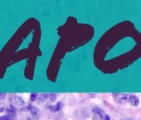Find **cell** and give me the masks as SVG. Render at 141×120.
Here are the masks:
<instances>
[{
  "label": "cell",
  "instance_id": "1",
  "mask_svg": "<svg viewBox=\"0 0 141 120\" xmlns=\"http://www.w3.org/2000/svg\"><path fill=\"white\" fill-rule=\"evenodd\" d=\"M28 110L30 111V112L32 113L33 117L36 119H39L41 117V111L35 106H33V105H29L28 106Z\"/></svg>",
  "mask_w": 141,
  "mask_h": 120
},
{
  "label": "cell",
  "instance_id": "2",
  "mask_svg": "<svg viewBox=\"0 0 141 120\" xmlns=\"http://www.w3.org/2000/svg\"><path fill=\"white\" fill-rule=\"evenodd\" d=\"M128 101L129 102V104L134 107H137L139 105V104H140V100H139V98L136 96H134V95H129V100Z\"/></svg>",
  "mask_w": 141,
  "mask_h": 120
},
{
  "label": "cell",
  "instance_id": "3",
  "mask_svg": "<svg viewBox=\"0 0 141 120\" xmlns=\"http://www.w3.org/2000/svg\"><path fill=\"white\" fill-rule=\"evenodd\" d=\"M10 101L13 104L18 105V106H20V105L23 104V100L20 97H18V96H12L10 98Z\"/></svg>",
  "mask_w": 141,
  "mask_h": 120
},
{
  "label": "cell",
  "instance_id": "4",
  "mask_svg": "<svg viewBox=\"0 0 141 120\" xmlns=\"http://www.w3.org/2000/svg\"><path fill=\"white\" fill-rule=\"evenodd\" d=\"M62 108H63V103H61V102L57 103L55 106H48V108L52 112H58Z\"/></svg>",
  "mask_w": 141,
  "mask_h": 120
},
{
  "label": "cell",
  "instance_id": "5",
  "mask_svg": "<svg viewBox=\"0 0 141 120\" xmlns=\"http://www.w3.org/2000/svg\"><path fill=\"white\" fill-rule=\"evenodd\" d=\"M92 112H93L95 114H96V115L100 116L101 118H102V117H104L105 116L104 111H103V110L101 109V108H94L93 109H92Z\"/></svg>",
  "mask_w": 141,
  "mask_h": 120
},
{
  "label": "cell",
  "instance_id": "6",
  "mask_svg": "<svg viewBox=\"0 0 141 120\" xmlns=\"http://www.w3.org/2000/svg\"><path fill=\"white\" fill-rule=\"evenodd\" d=\"M47 97H48V95L47 94H46V93H42V94L40 95V97H39V102L40 103H42V102H44L45 100H46L47 98Z\"/></svg>",
  "mask_w": 141,
  "mask_h": 120
},
{
  "label": "cell",
  "instance_id": "7",
  "mask_svg": "<svg viewBox=\"0 0 141 120\" xmlns=\"http://www.w3.org/2000/svg\"><path fill=\"white\" fill-rule=\"evenodd\" d=\"M37 93H31V96H30V100H31L32 102H34L36 99H37Z\"/></svg>",
  "mask_w": 141,
  "mask_h": 120
},
{
  "label": "cell",
  "instance_id": "8",
  "mask_svg": "<svg viewBox=\"0 0 141 120\" xmlns=\"http://www.w3.org/2000/svg\"><path fill=\"white\" fill-rule=\"evenodd\" d=\"M48 97H49L50 100L52 101V102H54L56 98V93H50V94L48 95Z\"/></svg>",
  "mask_w": 141,
  "mask_h": 120
},
{
  "label": "cell",
  "instance_id": "9",
  "mask_svg": "<svg viewBox=\"0 0 141 120\" xmlns=\"http://www.w3.org/2000/svg\"><path fill=\"white\" fill-rule=\"evenodd\" d=\"M0 120H8L7 115H3V116H0Z\"/></svg>",
  "mask_w": 141,
  "mask_h": 120
},
{
  "label": "cell",
  "instance_id": "10",
  "mask_svg": "<svg viewBox=\"0 0 141 120\" xmlns=\"http://www.w3.org/2000/svg\"><path fill=\"white\" fill-rule=\"evenodd\" d=\"M6 97V93H0V99H3Z\"/></svg>",
  "mask_w": 141,
  "mask_h": 120
},
{
  "label": "cell",
  "instance_id": "11",
  "mask_svg": "<svg viewBox=\"0 0 141 120\" xmlns=\"http://www.w3.org/2000/svg\"><path fill=\"white\" fill-rule=\"evenodd\" d=\"M105 120H110V118L109 115H105Z\"/></svg>",
  "mask_w": 141,
  "mask_h": 120
},
{
  "label": "cell",
  "instance_id": "12",
  "mask_svg": "<svg viewBox=\"0 0 141 120\" xmlns=\"http://www.w3.org/2000/svg\"><path fill=\"white\" fill-rule=\"evenodd\" d=\"M122 120H131V119H122Z\"/></svg>",
  "mask_w": 141,
  "mask_h": 120
},
{
  "label": "cell",
  "instance_id": "13",
  "mask_svg": "<svg viewBox=\"0 0 141 120\" xmlns=\"http://www.w3.org/2000/svg\"><path fill=\"white\" fill-rule=\"evenodd\" d=\"M27 120H32V119H29V118H27Z\"/></svg>",
  "mask_w": 141,
  "mask_h": 120
}]
</instances>
